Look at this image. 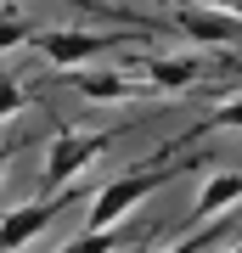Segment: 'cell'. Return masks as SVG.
I'll list each match as a JSON object with an SVG mask.
<instances>
[{
	"instance_id": "6da1fadb",
	"label": "cell",
	"mask_w": 242,
	"mask_h": 253,
	"mask_svg": "<svg viewBox=\"0 0 242 253\" xmlns=\"http://www.w3.org/2000/svg\"><path fill=\"white\" fill-rule=\"evenodd\" d=\"M158 186H163V174H124V180L101 186L96 203H90V231H118V219H124L141 197H152Z\"/></svg>"
},
{
	"instance_id": "7a4b0ae2",
	"label": "cell",
	"mask_w": 242,
	"mask_h": 253,
	"mask_svg": "<svg viewBox=\"0 0 242 253\" xmlns=\"http://www.w3.org/2000/svg\"><path fill=\"white\" fill-rule=\"evenodd\" d=\"M96 152H107V135H101V129H62V135L51 141V152H45V180L68 186Z\"/></svg>"
},
{
	"instance_id": "3957f363",
	"label": "cell",
	"mask_w": 242,
	"mask_h": 253,
	"mask_svg": "<svg viewBox=\"0 0 242 253\" xmlns=\"http://www.w3.org/2000/svg\"><path fill=\"white\" fill-rule=\"evenodd\" d=\"M175 28L192 40V45H237L242 40V17H231V11H220V6H180L175 11Z\"/></svg>"
},
{
	"instance_id": "277c9868",
	"label": "cell",
	"mask_w": 242,
	"mask_h": 253,
	"mask_svg": "<svg viewBox=\"0 0 242 253\" xmlns=\"http://www.w3.org/2000/svg\"><path fill=\"white\" fill-rule=\"evenodd\" d=\"M203 73H208V56L203 51H169V56H146V62H141V79L152 84V90H163V96L197 84Z\"/></svg>"
},
{
	"instance_id": "5b68a950",
	"label": "cell",
	"mask_w": 242,
	"mask_h": 253,
	"mask_svg": "<svg viewBox=\"0 0 242 253\" xmlns=\"http://www.w3.org/2000/svg\"><path fill=\"white\" fill-rule=\"evenodd\" d=\"M34 45L45 51V62H56L62 73H73L85 56H101L113 40H107V34H96V28H56V34H40Z\"/></svg>"
},
{
	"instance_id": "8992f818",
	"label": "cell",
	"mask_w": 242,
	"mask_h": 253,
	"mask_svg": "<svg viewBox=\"0 0 242 253\" xmlns=\"http://www.w3.org/2000/svg\"><path fill=\"white\" fill-rule=\"evenodd\" d=\"M242 203V169H214L208 180L197 186V203H192V225H208V219H220L225 208Z\"/></svg>"
},
{
	"instance_id": "52a82bcc",
	"label": "cell",
	"mask_w": 242,
	"mask_h": 253,
	"mask_svg": "<svg viewBox=\"0 0 242 253\" xmlns=\"http://www.w3.org/2000/svg\"><path fill=\"white\" fill-rule=\"evenodd\" d=\"M56 208H62L56 197H51V203H23V208H11V214L0 219V253H17V248H28V242H34V236H40V231L56 219Z\"/></svg>"
},
{
	"instance_id": "ba28073f",
	"label": "cell",
	"mask_w": 242,
	"mask_h": 253,
	"mask_svg": "<svg viewBox=\"0 0 242 253\" xmlns=\"http://www.w3.org/2000/svg\"><path fill=\"white\" fill-rule=\"evenodd\" d=\"M68 79H73V90L90 96V101H135V96L152 90L146 79H124V73H113V68H107V73H85V68H73Z\"/></svg>"
},
{
	"instance_id": "9c48e42d",
	"label": "cell",
	"mask_w": 242,
	"mask_h": 253,
	"mask_svg": "<svg viewBox=\"0 0 242 253\" xmlns=\"http://www.w3.org/2000/svg\"><path fill=\"white\" fill-rule=\"evenodd\" d=\"M28 40H40L34 23H28L23 11H0V51H17V45H28Z\"/></svg>"
},
{
	"instance_id": "30bf717a",
	"label": "cell",
	"mask_w": 242,
	"mask_h": 253,
	"mask_svg": "<svg viewBox=\"0 0 242 253\" xmlns=\"http://www.w3.org/2000/svg\"><path fill=\"white\" fill-rule=\"evenodd\" d=\"M197 129H203V135H208V129H242V96H237V101H225V107H214ZM197 129H192V135H197Z\"/></svg>"
},
{
	"instance_id": "8fae6325",
	"label": "cell",
	"mask_w": 242,
	"mask_h": 253,
	"mask_svg": "<svg viewBox=\"0 0 242 253\" xmlns=\"http://www.w3.org/2000/svg\"><path fill=\"white\" fill-rule=\"evenodd\" d=\"M23 101H28V96H23V84L11 79V73H0V124L23 113Z\"/></svg>"
},
{
	"instance_id": "7c38bea8",
	"label": "cell",
	"mask_w": 242,
	"mask_h": 253,
	"mask_svg": "<svg viewBox=\"0 0 242 253\" xmlns=\"http://www.w3.org/2000/svg\"><path fill=\"white\" fill-rule=\"evenodd\" d=\"M68 253H118V242H113V231H90L79 248H68Z\"/></svg>"
},
{
	"instance_id": "4fadbf2b",
	"label": "cell",
	"mask_w": 242,
	"mask_h": 253,
	"mask_svg": "<svg viewBox=\"0 0 242 253\" xmlns=\"http://www.w3.org/2000/svg\"><path fill=\"white\" fill-rule=\"evenodd\" d=\"M169 253H197V242H175V248H169Z\"/></svg>"
},
{
	"instance_id": "5bb4252c",
	"label": "cell",
	"mask_w": 242,
	"mask_h": 253,
	"mask_svg": "<svg viewBox=\"0 0 242 253\" xmlns=\"http://www.w3.org/2000/svg\"><path fill=\"white\" fill-rule=\"evenodd\" d=\"M0 174H6V152H0Z\"/></svg>"
},
{
	"instance_id": "9a60e30c",
	"label": "cell",
	"mask_w": 242,
	"mask_h": 253,
	"mask_svg": "<svg viewBox=\"0 0 242 253\" xmlns=\"http://www.w3.org/2000/svg\"><path fill=\"white\" fill-rule=\"evenodd\" d=\"M225 253H242V248H225Z\"/></svg>"
}]
</instances>
